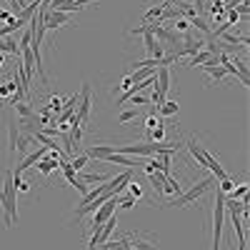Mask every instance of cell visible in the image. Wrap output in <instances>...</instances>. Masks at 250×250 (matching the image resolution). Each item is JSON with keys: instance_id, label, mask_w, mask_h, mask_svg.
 Masks as SVG:
<instances>
[{"instance_id": "15", "label": "cell", "mask_w": 250, "mask_h": 250, "mask_svg": "<svg viewBox=\"0 0 250 250\" xmlns=\"http://www.w3.org/2000/svg\"><path fill=\"white\" fill-rule=\"evenodd\" d=\"M125 188H128L130 198H135V200H140V198H143V188H140V183H138V180H133V178H130Z\"/></svg>"}, {"instance_id": "5", "label": "cell", "mask_w": 250, "mask_h": 250, "mask_svg": "<svg viewBox=\"0 0 250 250\" xmlns=\"http://www.w3.org/2000/svg\"><path fill=\"white\" fill-rule=\"evenodd\" d=\"M90 105H93V100H90V85H88V83H83L78 108H75V113H73V118H70V120H73V123H78V125L88 123V118H90Z\"/></svg>"}, {"instance_id": "7", "label": "cell", "mask_w": 250, "mask_h": 250, "mask_svg": "<svg viewBox=\"0 0 250 250\" xmlns=\"http://www.w3.org/2000/svg\"><path fill=\"white\" fill-rule=\"evenodd\" d=\"M128 243H130V250H158L155 238L143 235V233H130L128 235Z\"/></svg>"}, {"instance_id": "14", "label": "cell", "mask_w": 250, "mask_h": 250, "mask_svg": "<svg viewBox=\"0 0 250 250\" xmlns=\"http://www.w3.org/2000/svg\"><path fill=\"white\" fill-rule=\"evenodd\" d=\"M158 113H160V115H165V118L175 115V113H178V103H175V100H165L163 105L158 108Z\"/></svg>"}, {"instance_id": "4", "label": "cell", "mask_w": 250, "mask_h": 250, "mask_svg": "<svg viewBox=\"0 0 250 250\" xmlns=\"http://www.w3.org/2000/svg\"><path fill=\"white\" fill-rule=\"evenodd\" d=\"M223 223H225V195L215 190V210H213V248H220V235H223Z\"/></svg>"}, {"instance_id": "22", "label": "cell", "mask_w": 250, "mask_h": 250, "mask_svg": "<svg viewBox=\"0 0 250 250\" xmlns=\"http://www.w3.org/2000/svg\"><path fill=\"white\" fill-rule=\"evenodd\" d=\"M233 188H235V180H233V178H225V180H220V185H218V190H220L223 195H228V193L233 190Z\"/></svg>"}, {"instance_id": "20", "label": "cell", "mask_w": 250, "mask_h": 250, "mask_svg": "<svg viewBox=\"0 0 250 250\" xmlns=\"http://www.w3.org/2000/svg\"><path fill=\"white\" fill-rule=\"evenodd\" d=\"M48 110H53V113H62V100H60V95H50V103H48Z\"/></svg>"}, {"instance_id": "2", "label": "cell", "mask_w": 250, "mask_h": 250, "mask_svg": "<svg viewBox=\"0 0 250 250\" xmlns=\"http://www.w3.org/2000/svg\"><path fill=\"white\" fill-rule=\"evenodd\" d=\"M188 150H190V155L198 160V165H203V168H208V170H210L218 180H225V178H230V175H228V170L223 168V165L213 158V153L210 150H205V145H200L198 143V138L193 135L190 140H188Z\"/></svg>"}, {"instance_id": "11", "label": "cell", "mask_w": 250, "mask_h": 250, "mask_svg": "<svg viewBox=\"0 0 250 250\" xmlns=\"http://www.w3.org/2000/svg\"><path fill=\"white\" fill-rule=\"evenodd\" d=\"M33 140H38V143H43V148H48V150H60L58 148V143H55V138H48L43 130H35V135H33Z\"/></svg>"}, {"instance_id": "29", "label": "cell", "mask_w": 250, "mask_h": 250, "mask_svg": "<svg viewBox=\"0 0 250 250\" xmlns=\"http://www.w3.org/2000/svg\"><path fill=\"white\" fill-rule=\"evenodd\" d=\"M128 250H130V248H128Z\"/></svg>"}, {"instance_id": "9", "label": "cell", "mask_w": 250, "mask_h": 250, "mask_svg": "<svg viewBox=\"0 0 250 250\" xmlns=\"http://www.w3.org/2000/svg\"><path fill=\"white\" fill-rule=\"evenodd\" d=\"M163 195H180V183L175 180V178H170V175H165V180H163Z\"/></svg>"}, {"instance_id": "26", "label": "cell", "mask_w": 250, "mask_h": 250, "mask_svg": "<svg viewBox=\"0 0 250 250\" xmlns=\"http://www.w3.org/2000/svg\"><path fill=\"white\" fill-rule=\"evenodd\" d=\"M3 65H5V53H0V70H3Z\"/></svg>"}, {"instance_id": "17", "label": "cell", "mask_w": 250, "mask_h": 250, "mask_svg": "<svg viewBox=\"0 0 250 250\" xmlns=\"http://www.w3.org/2000/svg\"><path fill=\"white\" fill-rule=\"evenodd\" d=\"M163 10H165V3H163V5H155V8H150L148 13H145V18H143V20H145V23H153V20H158V18L163 15Z\"/></svg>"}, {"instance_id": "1", "label": "cell", "mask_w": 250, "mask_h": 250, "mask_svg": "<svg viewBox=\"0 0 250 250\" xmlns=\"http://www.w3.org/2000/svg\"><path fill=\"white\" fill-rule=\"evenodd\" d=\"M0 205H3V213H5V228L15 225L18 220V188H15V180H13V170H5L3 173V183H0Z\"/></svg>"}, {"instance_id": "6", "label": "cell", "mask_w": 250, "mask_h": 250, "mask_svg": "<svg viewBox=\"0 0 250 250\" xmlns=\"http://www.w3.org/2000/svg\"><path fill=\"white\" fill-rule=\"evenodd\" d=\"M45 30H58L62 25H70V13H60V10H48L45 8Z\"/></svg>"}, {"instance_id": "3", "label": "cell", "mask_w": 250, "mask_h": 250, "mask_svg": "<svg viewBox=\"0 0 250 250\" xmlns=\"http://www.w3.org/2000/svg\"><path fill=\"white\" fill-rule=\"evenodd\" d=\"M213 183H215V175H208L205 180H200L198 185H193V188H188L185 193H180V195H175L173 200H168V203H163V205H170V208H185V205H193L200 195H205L208 190L213 188Z\"/></svg>"}, {"instance_id": "13", "label": "cell", "mask_w": 250, "mask_h": 250, "mask_svg": "<svg viewBox=\"0 0 250 250\" xmlns=\"http://www.w3.org/2000/svg\"><path fill=\"white\" fill-rule=\"evenodd\" d=\"M200 68H203L208 75H210V80H213V83H220V80L228 75V73H225L220 65H200Z\"/></svg>"}, {"instance_id": "12", "label": "cell", "mask_w": 250, "mask_h": 250, "mask_svg": "<svg viewBox=\"0 0 250 250\" xmlns=\"http://www.w3.org/2000/svg\"><path fill=\"white\" fill-rule=\"evenodd\" d=\"M138 115H140L138 108H123V110L118 113V123H120V125H128V123H133Z\"/></svg>"}, {"instance_id": "18", "label": "cell", "mask_w": 250, "mask_h": 250, "mask_svg": "<svg viewBox=\"0 0 250 250\" xmlns=\"http://www.w3.org/2000/svg\"><path fill=\"white\" fill-rule=\"evenodd\" d=\"M173 28L180 33V35H185V33H190V20H185V18H175V23H173Z\"/></svg>"}, {"instance_id": "23", "label": "cell", "mask_w": 250, "mask_h": 250, "mask_svg": "<svg viewBox=\"0 0 250 250\" xmlns=\"http://www.w3.org/2000/svg\"><path fill=\"white\" fill-rule=\"evenodd\" d=\"M160 123H163V120H160V118H158L155 113H150V115H148V120H145V128H148V133H150L153 128H158Z\"/></svg>"}, {"instance_id": "24", "label": "cell", "mask_w": 250, "mask_h": 250, "mask_svg": "<svg viewBox=\"0 0 250 250\" xmlns=\"http://www.w3.org/2000/svg\"><path fill=\"white\" fill-rule=\"evenodd\" d=\"M118 205L123 208V210H130V208L135 205V198H120V200H118Z\"/></svg>"}, {"instance_id": "8", "label": "cell", "mask_w": 250, "mask_h": 250, "mask_svg": "<svg viewBox=\"0 0 250 250\" xmlns=\"http://www.w3.org/2000/svg\"><path fill=\"white\" fill-rule=\"evenodd\" d=\"M18 138H20V125H18L13 118H8V155H10V158H13L15 150H18Z\"/></svg>"}, {"instance_id": "10", "label": "cell", "mask_w": 250, "mask_h": 250, "mask_svg": "<svg viewBox=\"0 0 250 250\" xmlns=\"http://www.w3.org/2000/svg\"><path fill=\"white\" fill-rule=\"evenodd\" d=\"M0 53H10V55H20V48L15 43V38H0Z\"/></svg>"}, {"instance_id": "27", "label": "cell", "mask_w": 250, "mask_h": 250, "mask_svg": "<svg viewBox=\"0 0 250 250\" xmlns=\"http://www.w3.org/2000/svg\"><path fill=\"white\" fill-rule=\"evenodd\" d=\"M3 105H5V103H0V108H3Z\"/></svg>"}, {"instance_id": "28", "label": "cell", "mask_w": 250, "mask_h": 250, "mask_svg": "<svg viewBox=\"0 0 250 250\" xmlns=\"http://www.w3.org/2000/svg\"><path fill=\"white\" fill-rule=\"evenodd\" d=\"M0 175H3V173H0Z\"/></svg>"}, {"instance_id": "21", "label": "cell", "mask_w": 250, "mask_h": 250, "mask_svg": "<svg viewBox=\"0 0 250 250\" xmlns=\"http://www.w3.org/2000/svg\"><path fill=\"white\" fill-rule=\"evenodd\" d=\"M80 183H105V180H110V178H105V175H100V173H90V175H83V178H78Z\"/></svg>"}, {"instance_id": "19", "label": "cell", "mask_w": 250, "mask_h": 250, "mask_svg": "<svg viewBox=\"0 0 250 250\" xmlns=\"http://www.w3.org/2000/svg\"><path fill=\"white\" fill-rule=\"evenodd\" d=\"M88 163H90V158H88V155H73V158H70V165H73V170H83V168H85Z\"/></svg>"}, {"instance_id": "16", "label": "cell", "mask_w": 250, "mask_h": 250, "mask_svg": "<svg viewBox=\"0 0 250 250\" xmlns=\"http://www.w3.org/2000/svg\"><path fill=\"white\" fill-rule=\"evenodd\" d=\"M245 195H248V185L243 183V185H238V188H233L230 193H228L225 198H233V200H245Z\"/></svg>"}, {"instance_id": "25", "label": "cell", "mask_w": 250, "mask_h": 250, "mask_svg": "<svg viewBox=\"0 0 250 250\" xmlns=\"http://www.w3.org/2000/svg\"><path fill=\"white\" fill-rule=\"evenodd\" d=\"M128 103H133V105L138 108V105H148V103H150V100H148V98H143V95H133V98H130Z\"/></svg>"}]
</instances>
